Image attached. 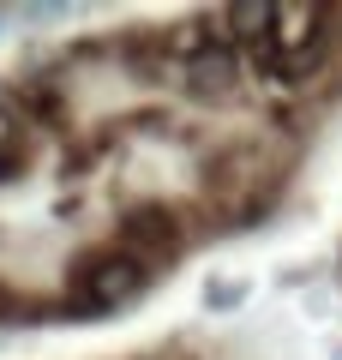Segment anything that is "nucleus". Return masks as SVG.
Masks as SVG:
<instances>
[{
  "mask_svg": "<svg viewBox=\"0 0 342 360\" xmlns=\"http://www.w3.org/2000/svg\"><path fill=\"white\" fill-rule=\"evenodd\" d=\"M72 283H78V295H84L90 307H102V312L127 307V300L144 288V258H132V252H90V258H78Z\"/></svg>",
  "mask_w": 342,
  "mask_h": 360,
  "instance_id": "nucleus-1",
  "label": "nucleus"
},
{
  "mask_svg": "<svg viewBox=\"0 0 342 360\" xmlns=\"http://www.w3.org/2000/svg\"><path fill=\"white\" fill-rule=\"evenodd\" d=\"M0 312H13V288L6 283H0Z\"/></svg>",
  "mask_w": 342,
  "mask_h": 360,
  "instance_id": "nucleus-6",
  "label": "nucleus"
},
{
  "mask_svg": "<svg viewBox=\"0 0 342 360\" xmlns=\"http://www.w3.org/2000/svg\"><path fill=\"white\" fill-rule=\"evenodd\" d=\"M234 30H246V37L277 30V6H234Z\"/></svg>",
  "mask_w": 342,
  "mask_h": 360,
  "instance_id": "nucleus-4",
  "label": "nucleus"
},
{
  "mask_svg": "<svg viewBox=\"0 0 342 360\" xmlns=\"http://www.w3.org/2000/svg\"><path fill=\"white\" fill-rule=\"evenodd\" d=\"M0 162H13V120L0 115Z\"/></svg>",
  "mask_w": 342,
  "mask_h": 360,
  "instance_id": "nucleus-5",
  "label": "nucleus"
},
{
  "mask_svg": "<svg viewBox=\"0 0 342 360\" xmlns=\"http://www.w3.org/2000/svg\"><path fill=\"white\" fill-rule=\"evenodd\" d=\"M127 240L144 246V252H163V258H168V252L180 246V229H175V217H168L163 205H139V210L127 217Z\"/></svg>",
  "mask_w": 342,
  "mask_h": 360,
  "instance_id": "nucleus-3",
  "label": "nucleus"
},
{
  "mask_svg": "<svg viewBox=\"0 0 342 360\" xmlns=\"http://www.w3.org/2000/svg\"><path fill=\"white\" fill-rule=\"evenodd\" d=\"M324 6H277V30H270V42L282 49V66L289 72H306V66L318 60V49H324Z\"/></svg>",
  "mask_w": 342,
  "mask_h": 360,
  "instance_id": "nucleus-2",
  "label": "nucleus"
}]
</instances>
